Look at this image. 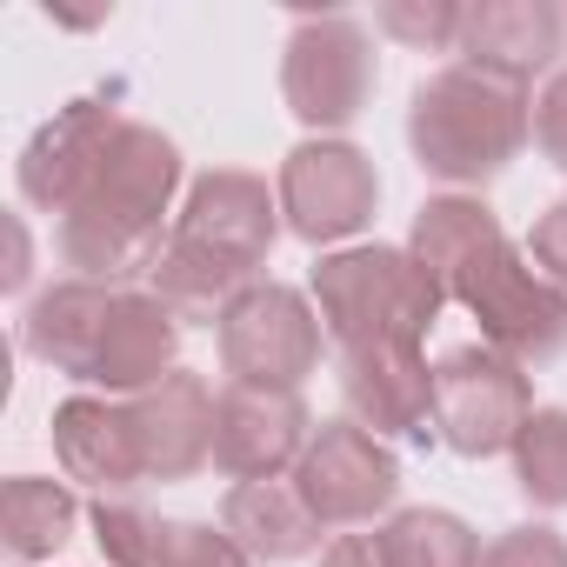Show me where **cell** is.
I'll list each match as a JSON object with an SVG mask.
<instances>
[{
	"mask_svg": "<svg viewBox=\"0 0 567 567\" xmlns=\"http://www.w3.org/2000/svg\"><path fill=\"white\" fill-rule=\"evenodd\" d=\"M21 348L81 388H107L114 401L147 394L174 374L181 315L154 288H107V280H61L21 315Z\"/></svg>",
	"mask_w": 567,
	"mask_h": 567,
	"instance_id": "2",
	"label": "cell"
},
{
	"mask_svg": "<svg viewBox=\"0 0 567 567\" xmlns=\"http://www.w3.org/2000/svg\"><path fill=\"white\" fill-rule=\"evenodd\" d=\"M295 487H301V501L315 507L321 527H361V520L394 507L401 461L361 421H321L308 454H301V467H295Z\"/></svg>",
	"mask_w": 567,
	"mask_h": 567,
	"instance_id": "10",
	"label": "cell"
},
{
	"mask_svg": "<svg viewBox=\"0 0 567 567\" xmlns=\"http://www.w3.org/2000/svg\"><path fill=\"white\" fill-rule=\"evenodd\" d=\"M315 441L308 401L301 394H274V388H227L214 401V467L240 481H280L295 474Z\"/></svg>",
	"mask_w": 567,
	"mask_h": 567,
	"instance_id": "12",
	"label": "cell"
},
{
	"mask_svg": "<svg viewBox=\"0 0 567 567\" xmlns=\"http://www.w3.org/2000/svg\"><path fill=\"white\" fill-rule=\"evenodd\" d=\"M174 187H181V147L161 127L127 121L101 154L94 181L81 187V200L61 214V260L74 267V280L121 288L134 274H154L167 247L161 220L174 207Z\"/></svg>",
	"mask_w": 567,
	"mask_h": 567,
	"instance_id": "4",
	"label": "cell"
},
{
	"mask_svg": "<svg viewBox=\"0 0 567 567\" xmlns=\"http://www.w3.org/2000/svg\"><path fill=\"white\" fill-rule=\"evenodd\" d=\"M374 207H381V174L348 141H301L280 161V214H288V227L308 247L361 234Z\"/></svg>",
	"mask_w": 567,
	"mask_h": 567,
	"instance_id": "11",
	"label": "cell"
},
{
	"mask_svg": "<svg viewBox=\"0 0 567 567\" xmlns=\"http://www.w3.org/2000/svg\"><path fill=\"white\" fill-rule=\"evenodd\" d=\"M147 567H254V560L227 540V527H207V520H161Z\"/></svg>",
	"mask_w": 567,
	"mask_h": 567,
	"instance_id": "23",
	"label": "cell"
},
{
	"mask_svg": "<svg viewBox=\"0 0 567 567\" xmlns=\"http://www.w3.org/2000/svg\"><path fill=\"white\" fill-rule=\"evenodd\" d=\"M121 127H127V121H121L114 101H101V94L68 101V107L28 141V154H21V194H28L41 214H68V207L81 200V187L94 181V167H101V154L114 147Z\"/></svg>",
	"mask_w": 567,
	"mask_h": 567,
	"instance_id": "13",
	"label": "cell"
},
{
	"mask_svg": "<svg viewBox=\"0 0 567 567\" xmlns=\"http://www.w3.org/2000/svg\"><path fill=\"white\" fill-rule=\"evenodd\" d=\"M220 527L254 567H280V560H301V554L321 547V520H315V507L301 501L295 481H240V487H227Z\"/></svg>",
	"mask_w": 567,
	"mask_h": 567,
	"instance_id": "18",
	"label": "cell"
},
{
	"mask_svg": "<svg viewBox=\"0 0 567 567\" xmlns=\"http://www.w3.org/2000/svg\"><path fill=\"white\" fill-rule=\"evenodd\" d=\"M321 567H388L381 534H334V540L321 547Z\"/></svg>",
	"mask_w": 567,
	"mask_h": 567,
	"instance_id": "28",
	"label": "cell"
},
{
	"mask_svg": "<svg viewBox=\"0 0 567 567\" xmlns=\"http://www.w3.org/2000/svg\"><path fill=\"white\" fill-rule=\"evenodd\" d=\"M514 481L534 507H567V408H534L514 441Z\"/></svg>",
	"mask_w": 567,
	"mask_h": 567,
	"instance_id": "21",
	"label": "cell"
},
{
	"mask_svg": "<svg viewBox=\"0 0 567 567\" xmlns=\"http://www.w3.org/2000/svg\"><path fill=\"white\" fill-rule=\"evenodd\" d=\"M374 21H381V34H394L414 54H447V48H461L467 8L461 0H381Z\"/></svg>",
	"mask_w": 567,
	"mask_h": 567,
	"instance_id": "22",
	"label": "cell"
},
{
	"mask_svg": "<svg viewBox=\"0 0 567 567\" xmlns=\"http://www.w3.org/2000/svg\"><path fill=\"white\" fill-rule=\"evenodd\" d=\"M127 414H134V441H141V474L147 481H187L214 461V394L200 374L174 368L161 388L147 394H127Z\"/></svg>",
	"mask_w": 567,
	"mask_h": 567,
	"instance_id": "15",
	"label": "cell"
},
{
	"mask_svg": "<svg viewBox=\"0 0 567 567\" xmlns=\"http://www.w3.org/2000/svg\"><path fill=\"white\" fill-rule=\"evenodd\" d=\"M321 315L288 280H254L220 315V368L234 388H274L301 394V381L321 368Z\"/></svg>",
	"mask_w": 567,
	"mask_h": 567,
	"instance_id": "7",
	"label": "cell"
},
{
	"mask_svg": "<svg viewBox=\"0 0 567 567\" xmlns=\"http://www.w3.org/2000/svg\"><path fill=\"white\" fill-rule=\"evenodd\" d=\"M315 315L341 354L368 348H421L447 295L434 288V274L408 247H341L315 267L308 280Z\"/></svg>",
	"mask_w": 567,
	"mask_h": 567,
	"instance_id": "6",
	"label": "cell"
},
{
	"mask_svg": "<svg viewBox=\"0 0 567 567\" xmlns=\"http://www.w3.org/2000/svg\"><path fill=\"white\" fill-rule=\"evenodd\" d=\"M274 234H280V200L267 194V181L240 174V167H214L187 187V207H181L147 280L181 321L220 328L227 301L240 288H254Z\"/></svg>",
	"mask_w": 567,
	"mask_h": 567,
	"instance_id": "3",
	"label": "cell"
},
{
	"mask_svg": "<svg viewBox=\"0 0 567 567\" xmlns=\"http://www.w3.org/2000/svg\"><path fill=\"white\" fill-rule=\"evenodd\" d=\"M534 147L567 174V68H554L547 87L534 94Z\"/></svg>",
	"mask_w": 567,
	"mask_h": 567,
	"instance_id": "26",
	"label": "cell"
},
{
	"mask_svg": "<svg viewBox=\"0 0 567 567\" xmlns=\"http://www.w3.org/2000/svg\"><path fill=\"white\" fill-rule=\"evenodd\" d=\"M527 260L540 267V280H554V288L567 295V200H554V207L534 220V234H527Z\"/></svg>",
	"mask_w": 567,
	"mask_h": 567,
	"instance_id": "27",
	"label": "cell"
},
{
	"mask_svg": "<svg viewBox=\"0 0 567 567\" xmlns=\"http://www.w3.org/2000/svg\"><path fill=\"white\" fill-rule=\"evenodd\" d=\"M381 554H388V567H481L487 547L447 507H401L381 527Z\"/></svg>",
	"mask_w": 567,
	"mask_h": 567,
	"instance_id": "20",
	"label": "cell"
},
{
	"mask_svg": "<svg viewBox=\"0 0 567 567\" xmlns=\"http://www.w3.org/2000/svg\"><path fill=\"white\" fill-rule=\"evenodd\" d=\"M54 461L68 481L94 487L101 501H127L134 487H147L134 414L114 394H68L54 408Z\"/></svg>",
	"mask_w": 567,
	"mask_h": 567,
	"instance_id": "14",
	"label": "cell"
},
{
	"mask_svg": "<svg viewBox=\"0 0 567 567\" xmlns=\"http://www.w3.org/2000/svg\"><path fill=\"white\" fill-rule=\"evenodd\" d=\"M481 567H567V540H560L554 527L527 520V527L494 534V540H487V554H481Z\"/></svg>",
	"mask_w": 567,
	"mask_h": 567,
	"instance_id": "25",
	"label": "cell"
},
{
	"mask_svg": "<svg viewBox=\"0 0 567 567\" xmlns=\"http://www.w3.org/2000/svg\"><path fill=\"white\" fill-rule=\"evenodd\" d=\"M74 520H81V501L68 481H48V474H14L0 487V534H8V554L14 560H48L74 540Z\"/></svg>",
	"mask_w": 567,
	"mask_h": 567,
	"instance_id": "19",
	"label": "cell"
},
{
	"mask_svg": "<svg viewBox=\"0 0 567 567\" xmlns=\"http://www.w3.org/2000/svg\"><path fill=\"white\" fill-rule=\"evenodd\" d=\"M534 134V101L514 81H494L467 61L427 74L408 107V147L414 161L447 187L494 181Z\"/></svg>",
	"mask_w": 567,
	"mask_h": 567,
	"instance_id": "5",
	"label": "cell"
},
{
	"mask_svg": "<svg viewBox=\"0 0 567 567\" xmlns=\"http://www.w3.org/2000/svg\"><path fill=\"white\" fill-rule=\"evenodd\" d=\"M527 421H534L527 368L507 361L501 348L467 341V348H447L434 361V434L454 454H467V461L514 454V441H520Z\"/></svg>",
	"mask_w": 567,
	"mask_h": 567,
	"instance_id": "8",
	"label": "cell"
},
{
	"mask_svg": "<svg viewBox=\"0 0 567 567\" xmlns=\"http://www.w3.org/2000/svg\"><path fill=\"white\" fill-rule=\"evenodd\" d=\"M408 254L434 274V288L447 301H461L481 321V341L501 348L507 361L540 368L567 348V295L554 280H540V267L507 240L487 200H467V194L427 200L414 214Z\"/></svg>",
	"mask_w": 567,
	"mask_h": 567,
	"instance_id": "1",
	"label": "cell"
},
{
	"mask_svg": "<svg viewBox=\"0 0 567 567\" xmlns=\"http://www.w3.org/2000/svg\"><path fill=\"white\" fill-rule=\"evenodd\" d=\"M154 534H161V514H147L141 501H94V540L107 567H147Z\"/></svg>",
	"mask_w": 567,
	"mask_h": 567,
	"instance_id": "24",
	"label": "cell"
},
{
	"mask_svg": "<svg viewBox=\"0 0 567 567\" xmlns=\"http://www.w3.org/2000/svg\"><path fill=\"white\" fill-rule=\"evenodd\" d=\"M280 94L301 127H315L321 141L348 121H361L368 94H374V41L354 14H308L288 34L280 54Z\"/></svg>",
	"mask_w": 567,
	"mask_h": 567,
	"instance_id": "9",
	"label": "cell"
},
{
	"mask_svg": "<svg viewBox=\"0 0 567 567\" xmlns=\"http://www.w3.org/2000/svg\"><path fill=\"white\" fill-rule=\"evenodd\" d=\"M554 54H560V8L554 0H481V8H467V28H461L467 68L527 87L540 68H554Z\"/></svg>",
	"mask_w": 567,
	"mask_h": 567,
	"instance_id": "17",
	"label": "cell"
},
{
	"mask_svg": "<svg viewBox=\"0 0 567 567\" xmlns=\"http://www.w3.org/2000/svg\"><path fill=\"white\" fill-rule=\"evenodd\" d=\"M341 394H348V421H361L381 441L434 427V368L421 361V348L341 354Z\"/></svg>",
	"mask_w": 567,
	"mask_h": 567,
	"instance_id": "16",
	"label": "cell"
}]
</instances>
